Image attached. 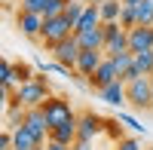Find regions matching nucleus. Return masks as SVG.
Returning a JSON list of instances; mask_svg holds the SVG:
<instances>
[{
    "instance_id": "c756f323",
    "label": "nucleus",
    "mask_w": 153,
    "mask_h": 150,
    "mask_svg": "<svg viewBox=\"0 0 153 150\" xmlns=\"http://www.w3.org/2000/svg\"><path fill=\"white\" fill-rule=\"evenodd\" d=\"M138 3H144V0H123V6H138Z\"/></svg>"
},
{
    "instance_id": "9b49d317",
    "label": "nucleus",
    "mask_w": 153,
    "mask_h": 150,
    "mask_svg": "<svg viewBox=\"0 0 153 150\" xmlns=\"http://www.w3.org/2000/svg\"><path fill=\"white\" fill-rule=\"evenodd\" d=\"M153 49V28H132L129 31V52H150Z\"/></svg>"
},
{
    "instance_id": "cd10ccee",
    "label": "nucleus",
    "mask_w": 153,
    "mask_h": 150,
    "mask_svg": "<svg viewBox=\"0 0 153 150\" xmlns=\"http://www.w3.org/2000/svg\"><path fill=\"white\" fill-rule=\"evenodd\" d=\"M0 150H12V129L6 126L3 135H0Z\"/></svg>"
},
{
    "instance_id": "7ed1b4c3",
    "label": "nucleus",
    "mask_w": 153,
    "mask_h": 150,
    "mask_svg": "<svg viewBox=\"0 0 153 150\" xmlns=\"http://www.w3.org/2000/svg\"><path fill=\"white\" fill-rule=\"evenodd\" d=\"M43 114H46V123H49V132L58 129V126H65V123H71V120H76L71 101H68V98H61V95H52V98H49V101L43 104Z\"/></svg>"
},
{
    "instance_id": "2eb2a0df",
    "label": "nucleus",
    "mask_w": 153,
    "mask_h": 150,
    "mask_svg": "<svg viewBox=\"0 0 153 150\" xmlns=\"http://www.w3.org/2000/svg\"><path fill=\"white\" fill-rule=\"evenodd\" d=\"M80 49H98V52H104V25L101 28H92V31H83V34H74Z\"/></svg>"
},
{
    "instance_id": "b1692460",
    "label": "nucleus",
    "mask_w": 153,
    "mask_h": 150,
    "mask_svg": "<svg viewBox=\"0 0 153 150\" xmlns=\"http://www.w3.org/2000/svg\"><path fill=\"white\" fill-rule=\"evenodd\" d=\"M49 6V0H19V12H37V16H43Z\"/></svg>"
},
{
    "instance_id": "393cba45",
    "label": "nucleus",
    "mask_w": 153,
    "mask_h": 150,
    "mask_svg": "<svg viewBox=\"0 0 153 150\" xmlns=\"http://www.w3.org/2000/svg\"><path fill=\"white\" fill-rule=\"evenodd\" d=\"M120 25H123L126 31L138 28V16H135V6H123V16H120Z\"/></svg>"
},
{
    "instance_id": "a878e982",
    "label": "nucleus",
    "mask_w": 153,
    "mask_h": 150,
    "mask_svg": "<svg viewBox=\"0 0 153 150\" xmlns=\"http://www.w3.org/2000/svg\"><path fill=\"white\" fill-rule=\"evenodd\" d=\"M120 123H123V126H129L135 135H144V132H147V129H144V126H141V123H138L132 114H120Z\"/></svg>"
},
{
    "instance_id": "0eeeda50",
    "label": "nucleus",
    "mask_w": 153,
    "mask_h": 150,
    "mask_svg": "<svg viewBox=\"0 0 153 150\" xmlns=\"http://www.w3.org/2000/svg\"><path fill=\"white\" fill-rule=\"evenodd\" d=\"M25 129H28L37 141H49V123H46V114H43V107H31L28 114H25V123H22Z\"/></svg>"
},
{
    "instance_id": "f3484780",
    "label": "nucleus",
    "mask_w": 153,
    "mask_h": 150,
    "mask_svg": "<svg viewBox=\"0 0 153 150\" xmlns=\"http://www.w3.org/2000/svg\"><path fill=\"white\" fill-rule=\"evenodd\" d=\"M101 9H98V3H86V12H83V19L76 22V31L74 34H83V31H92V28H101Z\"/></svg>"
},
{
    "instance_id": "39448f33",
    "label": "nucleus",
    "mask_w": 153,
    "mask_h": 150,
    "mask_svg": "<svg viewBox=\"0 0 153 150\" xmlns=\"http://www.w3.org/2000/svg\"><path fill=\"white\" fill-rule=\"evenodd\" d=\"M120 52H129V31L120 22H107L104 25V55L113 58Z\"/></svg>"
},
{
    "instance_id": "5701e85b",
    "label": "nucleus",
    "mask_w": 153,
    "mask_h": 150,
    "mask_svg": "<svg viewBox=\"0 0 153 150\" xmlns=\"http://www.w3.org/2000/svg\"><path fill=\"white\" fill-rule=\"evenodd\" d=\"M12 77H16V83L22 86V83H28V80H34L37 74L31 71V65H25V61H12Z\"/></svg>"
},
{
    "instance_id": "473e14b6",
    "label": "nucleus",
    "mask_w": 153,
    "mask_h": 150,
    "mask_svg": "<svg viewBox=\"0 0 153 150\" xmlns=\"http://www.w3.org/2000/svg\"><path fill=\"white\" fill-rule=\"evenodd\" d=\"M150 114H153V107H150Z\"/></svg>"
},
{
    "instance_id": "72a5a7b5",
    "label": "nucleus",
    "mask_w": 153,
    "mask_h": 150,
    "mask_svg": "<svg viewBox=\"0 0 153 150\" xmlns=\"http://www.w3.org/2000/svg\"><path fill=\"white\" fill-rule=\"evenodd\" d=\"M40 150H43V147H40Z\"/></svg>"
},
{
    "instance_id": "7c9ffc66",
    "label": "nucleus",
    "mask_w": 153,
    "mask_h": 150,
    "mask_svg": "<svg viewBox=\"0 0 153 150\" xmlns=\"http://www.w3.org/2000/svg\"><path fill=\"white\" fill-rule=\"evenodd\" d=\"M86 3H101V0H86Z\"/></svg>"
},
{
    "instance_id": "412c9836",
    "label": "nucleus",
    "mask_w": 153,
    "mask_h": 150,
    "mask_svg": "<svg viewBox=\"0 0 153 150\" xmlns=\"http://www.w3.org/2000/svg\"><path fill=\"white\" fill-rule=\"evenodd\" d=\"M135 71L141 74V77H153V49L135 55Z\"/></svg>"
},
{
    "instance_id": "4468645a",
    "label": "nucleus",
    "mask_w": 153,
    "mask_h": 150,
    "mask_svg": "<svg viewBox=\"0 0 153 150\" xmlns=\"http://www.w3.org/2000/svg\"><path fill=\"white\" fill-rule=\"evenodd\" d=\"M98 95L104 98V101H107L110 107H123V104H129V92H126V83H123V80L110 83L107 89H101Z\"/></svg>"
},
{
    "instance_id": "6e6552de",
    "label": "nucleus",
    "mask_w": 153,
    "mask_h": 150,
    "mask_svg": "<svg viewBox=\"0 0 153 150\" xmlns=\"http://www.w3.org/2000/svg\"><path fill=\"white\" fill-rule=\"evenodd\" d=\"M117 80H120V71H117V65H113V58H104V61H101V68H98L86 83L92 86L95 92H101V89H107V86L117 83Z\"/></svg>"
},
{
    "instance_id": "1a4fd4ad",
    "label": "nucleus",
    "mask_w": 153,
    "mask_h": 150,
    "mask_svg": "<svg viewBox=\"0 0 153 150\" xmlns=\"http://www.w3.org/2000/svg\"><path fill=\"white\" fill-rule=\"evenodd\" d=\"M107 55L104 52H98V49H83V52H80V61H76V77H83V80H89V77H92V74L101 68V61H104Z\"/></svg>"
},
{
    "instance_id": "bb28decb",
    "label": "nucleus",
    "mask_w": 153,
    "mask_h": 150,
    "mask_svg": "<svg viewBox=\"0 0 153 150\" xmlns=\"http://www.w3.org/2000/svg\"><path fill=\"white\" fill-rule=\"evenodd\" d=\"M113 150H144L141 144H138V138H126V135H120V141Z\"/></svg>"
},
{
    "instance_id": "9d476101",
    "label": "nucleus",
    "mask_w": 153,
    "mask_h": 150,
    "mask_svg": "<svg viewBox=\"0 0 153 150\" xmlns=\"http://www.w3.org/2000/svg\"><path fill=\"white\" fill-rule=\"evenodd\" d=\"M16 25H19L22 37H28V40H40L43 16H37V12H19V16H16Z\"/></svg>"
},
{
    "instance_id": "f8f14e48",
    "label": "nucleus",
    "mask_w": 153,
    "mask_h": 150,
    "mask_svg": "<svg viewBox=\"0 0 153 150\" xmlns=\"http://www.w3.org/2000/svg\"><path fill=\"white\" fill-rule=\"evenodd\" d=\"M76 138H80V117L49 132V141H58V144H71V147H74V141H76Z\"/></svg>"
},
{
    "instance_id": "aec40b11",
    "label": "nucleus",
    "mask_w": 153,
    "mask_h": 150,
    "mask_svg": "<svg viewBox=\"0 0 153 150\" xmlns=\"http://www.w3.org/2000/svg\"><path fill=\"white\" fill-rule=\"evenodd\" d=\"M135 16H138V25H141V28H153V0L138 3L135 6Z\"/></svg>"
},
{
    "instance_id": "c85d7f7f",
    "label": "nucleus",
    "mask_w": 153,
    "mask_h": 150,
    "mask_svg": "<svg viewBox=\"0 0 153 150\" xmlns=\"http://www.w3.org/2000/svg\"><path fill=\"white\" fill-rule=\"evenodd\" d=\"M43 150H74V147H71V144H58V141H46Z\"/></svg>"
},
{
    "instance_id": "6ab92c4d",
    "label": "nucleus",
    "mask_w": 153,
    "mask_h": 150,
    "mask_svg": "<svg viewBox=\"0 0 153 150\" xmlns=\"http://www.w3.org/2000/svg\"><path fill=\"white\" fill-rule=\"evenodd\" d=\"M113 65H117L120 71V80L129 77V71L135 68V52H120V55H113Z\"/></svg>"
},
{
    "instance_id": "4be33fe9",
    "label": "nucleus",
    "mask_w": 153,
    "mask_h": 150,
    "mask_svg": "<svg viewBox=\"0 0 153 150\" xmlns=\"http://www.w3.org/2000/svg\"><path fill=\"white\" fill-rule=\"evenodd\" d=\"M83 12H86V0H71L68 9H65V19L74 25V31H76V22L83 19Z\"/></svg>"
},
{
    "instance_id": "2f4dec72",
    "label": "nucleus",
    "mask_w": 153,
    "mask_h": 150,
    "mask_svg": "<svg viewBox=\"0 0 153 150\" xmlns=\"http://www.w3.org/2000/svg\"><path fill=\"white\" fill-rule=\"evenodd\" d=\"M144 150H153V147H144Z\"/></svg>"
},
{
    "instance_id": "f03ea898",
    "label": "nucleus",
    "mask_w": 153,
    "mask_h": 150,
    "mask_svg": "<svg viewBox=\"0 0 153 150\" xmlns=\"http://www.w3.org/2000/svg\"><path fill=\"white\" fill-rule=\"evenodd\" d=\"M74 37V25L65 19V16H55V19H43V31H40V43L46 49L58 46L61 40H68Z\"/></svg>"
},
{
    "instance_id": "20e7f679",
    "label": "nucleus",
    "mask_w": 153,
    "mask_h": 150,
    "mask_svg": "<svg viewBox=\"0 0 153 150\" xmlns=\"http://www.w3.org/2000/svg\"><path fill=\"white\" fill-rule=\"evenodd\" d=\"M126 92H129V104L135 110L153 107V77H138L132 83H126Z\"/></svg>"
},
{
    "instance_id": "423d86ee",
    "label": "nucleus",
    "mask_w": 153,
    "mask_h": 150,
    "mask_svg": "<svg viewBox=\"0 0 153 150\" xmlns=\"http://www.w3.org/2000/svg\"><path fill=\"white\" fill-rule=\"evenodd\" d=\"M52 52V58L58 61V65H65L68 71H76V61H80V43H76V37H68V40H61L58 46H52L49 49Z\"/></svg>"
},
{
    "instance_id": "ddd939ff",
    "label": "nucleus",
    "mask_w": 153,
    "mask_h": 150,
    "mask_svg": "<svg viewBox=\"0 0 153 150\" xmlns=\"http://www.w3.org/2000/svg\"><path fill=\"white\" fill-rule=\"evenodd\" d=\"M104 129V120L95 117L92 110H86V114H80V138L83 141H95V135Z\"/></svg>"
},
{
    "instance_id": "dca6fc26",
    "label": "nucleus",
    "mask_w": 153,
    "mask_h": 150,
    "mask_svg": "<svg viewBox=\"0 0 153 150\" xmlns=\"http://www.w3.org/2000/svg\"><path fill=\"white\" fill-rule=\"evenodd\" d=\"M43 144L34 138V135L25 126H12V150H40Z\"/></svg>"
},
{
    "instance_id": "f257e3e1",
    "label": "nucleus",
    "mask_w": 153,
    "mask_h": 150,
    "mask_svg": "<svg viewBox=\"0 0 153 150\" xmlns=\"http://www.w3.org/2000/svg\"><path fill=\"white\" fill-rule=\"evenodd\" d=\"M49 98H52V92H49V83H46V77H40V74H37L34 80L22 83L19 89L6 98V101H9V104H19V107H25V110H31V107H43Z\"/></svg>"
},
{
    "instance_id": "a211bd4d",
    "label": "nucleus",
    "mask_w": 153,
    "mask_h": 150,
    "mask_svg": "<svg viewBox=\"0 0 153 150\" xmlns=\"http://www.w3.org/2000/svg\"><path fill=\"white\" fill-rule=\"evenodd\" d=\"M98 9H101V22H120V16H123V0H101L98 3Z\"/></svg>"
}]
</instances>
